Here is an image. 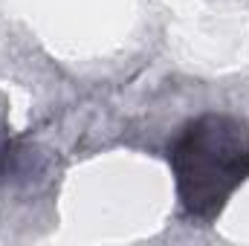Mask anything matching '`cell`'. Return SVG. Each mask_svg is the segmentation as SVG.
<instances>
[{
	"label": "cell",
	"instance_id": "obj_1",
	"mask_svg": "<svg viewBox=\"0 0 249 246\" xmlns=\"http://www.w3.org/2000/svg\"><path fill=\"white\" fill-rule=\"evenodd\" d=\"M168 165L183 211L212 223L249 180V124L229 113L188 119L168 145Z\"/></svg>",
	"mask_w": 249,
	"mask_h": 246
}]
</instances>
